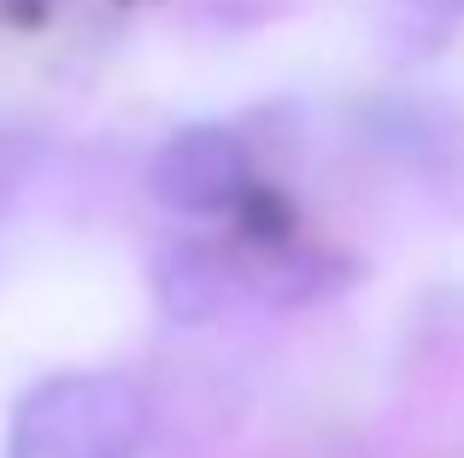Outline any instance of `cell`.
Masks as SVG:
<instances>
[{
	"mask_svg": "<svg viewBox=\"0 0 464 458\" xmlns=\"http://www.w3.org/2000/svg\"><path fill=\"white\" fill-rule=\"evenodd\" d=\"M148 441V400L118 370H65L24 394L12 417V458H136Z\"/></svg>",
	"mask_w": 464,
	"mask_h": 458,
	"instance_id": "1",
	"label": "cell"
},
{
	"mask_svg": "<svg viewBox=\"0 0 464 458\" xmlns=\"http://www.w3.org/2000/svg\"><path fill=\"white\" fill-rule=\"evenodd\" d=\"M153 195L170 212L188 218H212V212H236L253 195V159L241 148L236 129L224 124H188L153 153Z\"/></svg>",
	"mask_w": 464,
	"mask_h": 458,
	"instance_id": "2",
	"label": "cell"
}]
</instances>
